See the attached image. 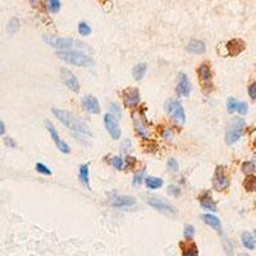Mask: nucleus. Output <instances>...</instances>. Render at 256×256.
I'll use <instances>...</instances> for the list:
<instances>
[{
	"label": "nucleus",
	"mask_w": 256,
	"mask_h": 256,
	"mask_svg": "<svg viewBox=\"0 0 256 256\" xmlns=\"http://www.w3.org/2000/svg\"><path fill=\"white\" fill-rule=\"evenodd\" d=\"M51 112L55 115V118L61 122L62 125L69 128L70 131H74L76 133H82L85 134V136H90V137L93 136V132H91L89 126L83 121H81L78 117L72 114V113L58 108H53L51 109Z\"/></svg>",
	"instance_id": "nucleus-1"
},
{
	"label": "nucleus",
	"mask_w": 256,
	"mask_h": 256,
	"mask_svg": "<svg viewBox=\"0 0 256 256\" xmlns=\"http://www.w3.org/2000/svg\"><path fill=\"white\" fill-rule=\"evenodd\" d=\"M44 41L51 46V48L58 49L61 51H69V50H89L91 51V49L87 46L86 44H83L81 41H77L73 38H67V37H57V36H50V35H45Z\"/></svg>",
	"instance_id": "nucleus-2"
},
{
	"label": "nucleus",
	"mask_w": 256,
	"mask_h": 256,
	"mask_svg": "<svg viewBox=\"0 0 256 256\" xmlns=\"http://www.w3.org/2000/svg\"><path fill=\"white\" fill-rule=\"evenodd\" d=\"M57 57L62 61L67 62L73 65L78 67H90L94 64V59L85 53H81L80 50H69V51H58Z\"/></svg>",
	"instance_id": "nucleus-3"
},
{
	"label": "nucleus",
	"mask_w": 256,
	"mask_h": 256,
	"mask_svg": "<svg viewBox=\"0 0 256 256\" xmlns=\"http://www.w3.org/2000/svg\"><path fill=\"white\" fill-rule=\"evenodd\" d=\"M246 123L243 119H236V121L227 128V132H225V144L227 145H233L234 142L240 140L241 136L243 133V128H245Z\"/></svg>",
	"instance_id": "nucleus-4"
},
{
	"label": "nucleus",
	"mask_w": 256,
	"mask_h": 256,
	"mask_svg": "<svg viewBox=\"0 0 256 256\" xmlns=\"http://www.w3.org/2000/svg\"><path fill=\"white\" fill-rule=\"evenodd\" d=\"M165 110L169 113V115L173 119L178 123H185L186 121V114L183 105L177 100H169V101L165 104Z\"/></svg>",
	"instance_id": "nucleus-5"
},
{
	"label": "nucleus",
	"mask_w": 256,
	"mask_h": 256,
	"mask_svg": "<svg viewBox=\"0 0 256 256\" xmlns=\"http://www.w3.org/2000/svg\"><path fill=\"white\" fill-rule=\"evenodd\" d=\"M197 74L200 77V82L202 85V89H204L205 93H209L213 87V83H211V80H213V74H211V68L209 64L204 63L201 64L197 69Z\"/></svg>",
	"instance_id": "nucleus-6"
},
{
	"label": "nucleus",
	"mask_w": 256,
	"mask_h": 256,
	"mask_svg": "<svg viewBox=\"0 0 256 256\" xmlns=\"http://www.w3.org/2000/svg\"><path fill=\"white\" fill-rule=\"evenodd\" d=\"M45 126H46V129L49 131V133H50L51 138H53V141L55 142V145H57V147L59 149V150L62 151V153L64 154H69L70 153V147L69 145L67 144V142H64L63 140L61 138V136H59V133H58V131L55 129V127L53 126V123H50L49 121L45 122Z\"/></svg>",
	"instance_id": "nucleus-7"
},
{
	"label": "nucleus",
	"mask_w": 256,
	"mask_h": 256,
	"mask_svg": "<svg viewBox=\"0 0 256 256\" xmlns=\"http://www.w3.org/2000/svg\"><path fill=\"white\" fill-rule=\"evenodd\" d=\"M149 205L153 206L154 209H157L158 211L163 213L165 215H169V217H173L176 215V209L173 205H170L169 202L164 201L163 198H157V197H151L149 200Z\"/></svg>",
	"instance_id": "nucleus-8"
},
{
	"label": "nucleus",
	"mask_w": 256,
	"mask_h": 256,
	"mask_svg": "<svg viewBox=\"0 0 256 256\" xmlns=\"http://www.w3.org/2000/svg\"><path fill=\"white\" fill-rule=\"evenodd\" d=\"M115 118H117V117H114L113 114H106L105 117H104V125H105L106 131L109 132V134H110L114 140H118V138H121L122 131L121 127H119L118 121Z\"/></svg>",
	"instance_id": "nucleus-9"
},
{
	"label": "nucleus",
	"mask_w": 256,
	"mask_h": 256,
	"mask_svg": "<svg viewBox=\"0 0 256 256\" xmlns=\"http://www.w3.org/2000/svg\"><path fill=\"white\" fill-rule=\"evenodd\" d=\"M61 77L62 81L64 82V85L73 93H78L80 91V82L77 80V77L74 76L69 69L67 68H62L61 69Z\"/></svg>",
	"instance_id": "nucleus-10"
},
{
	"label": "nucleus",
	"mask_w": 256,
	"mask_h": 256,
	"mask_svg": "<svg viewBox=\"0 0 256 256\" xmlns=\"http://www.w3.org/2000/svg\"><path fill=\"white\" fill-rule=\"evenodd\" d=\"M213 183H214V187L217 189V191H224L229 186V179L225 176L223 166H218L217 168Z\"/></svg>",
	"instance_id": "nucleus-11"
},
{
	"label": "nucleus",
	"mask_w": 256,
	"mask_h": 256,
	"mask_svg": "<svg viewBox=\"0 0 256 256\" xmlns=\"http://www.w3.org/2000/svg\"><path fill=\"white\" fill-rule=\"evenodd\" d=\"M123 100H125L126 106L128 108H136L140 102V93L137 89H127L123 91Z\"/></svg>",
	"instance_id": "nucleus-12"
},
{
	"label": "nucleus",
	"mask_w": 256,
	"mask_h": 256,
	"mask_svg": "<svg viewBox=\"0 0 256 256\" xmlns=\"http://www.w3.org/2000/svg\"><path fill=\"white\" fill-rule=\"evenodd\" d=\"M109 204L112 205L113 208H129V206H133L136 204V200L133 197H131V196L117 195L113 196L109 200Z\"/></svg>",
	"instance_id": "nucleus-13"
},
{
	"label": "nucleus",
	"mask_w": 256,
	"mask_h": 256,
	"mask_svg": "<svg viewBox=\"0 0 256 256\" xmlns=\"http://www.w3.org/2000/svg\"><path fill=\"white\" fill-rule=\"evenodd\" d=\"M191 93V83H190L189 77L186 73H179V80H178V85H177V94L179 96H187L190 95Z\"/></svg>",
	"instance_id": "nucleus-14"
},
{
	"label": "nucleus",
	"mask_w": 256,
	"mask_h": 256,
	"mask_svg": "<svg viewBox=\"0 0 256 256\" xmlns=\"http://www.w3.org/2000/svg\"><path fill=\"white\" fill-rule=\"evenodd\" d=\"M227 54L229 57H237L238 54H241L243 50H245V42L240 38H233L230 41L227 42Z\"/></svg>",
	"instance_id": "nucleus-15"
},
{
	"label": "nucleus",
	"mask_w": 256,
	"mask_h": 256,
	"mask_svg": "<svg viewBox=\"0 0 256 256\" xmlns=\"http://www.w3.org/2000/svg\"><path fill=\"white\" fill-rule=\"evenodd\" d=\"M82 104H83V108L86 109L89 113H91V114H99L100 113V104L95 96L93 95L85 96L82 100Z\"/></svg>",
	"instance_id": "nucleus-16"
},
{
	"label": "nucleus",
	"mask_w": 256,
	"mask_h": 256,
	"mask_svg": "<svg viewBox=\"0 0 256 256\" xmlns=\"http://www.w3.org/2000/svg\"><path fill=\"white\" fill-rule=\"evenodd\" d=\"M227 108H228V112L230 113L237 112L240 113V114H246L247 110H249L246 102L237 101V100H234L233 97H229V99H228Z\"/></svg>",
	"instance_id": "nucleus-17"
},
{
	"label": "nucleus",
	"mask_w": 256,
	"mask_h": 256,
	"mask_svg": "<svg viewBox=\"0 0 256 256\" xmlns=\"http://www.w3.org/2000/svg\"><path fill=\"white\" fill-rule=\"evenodd\" d=\"M198 201H200V205H201V208L204 209V210L213 211V213L217 211V204H215V201L211 198V196L209 195V193H202V195H200Z\"/></svg>",
	"instance_id": "nucleus-18"
},
{
	"label": "nucleus",
	"mask_w": 256,
	"mask_h": 256,
	"mask_svg": "<svg viewBox=\"0 0 256 256\" xmlns=\"http://www.w3.org/2000/svg\"><path fill=\"white\" fill-rule=\"evenodd\" d=\"M186 49H187V51H189L190 54L198 55V54H204L205 49L206 48H205L204 42L200 41V40H191Z\"/></svg>",
	"instance_id": "nucleus-19"
},
{
	"label": "nucleus",
	"mask_w": 256,
	"mask_h": 256,
	"mask_svg": "<svg viewBox=\"0 0 256 256\" xmlns=\"http://www.w3.org/2000/svg\"><path fill=\"white\" fill-rule=\"evenodd\" d=\"M181 251H182V255L185 256H196L198 255V249L196 246L195 242H191V241H187V242H182L181 245Z\"/></svg>",
	"instance_id": "nucleus-20"
},
{
	"label": "nucleus",
	"mask_w": 256,
	"mask_h": 256,
	"mask_svg": "<svg viewBox=\"0 0 256 256\" xmlns=\"http://www.w3.org/2000/svg\"><path fill=\"white\" fill-rule=\"evenodd\" d=\"M201 218H202V221L208 224V225H210L213 229H215L217 232L222 233V223L217 217H214V215H211V214H204Z\"/></svg>",
	"instance_id": "nucleus-21"
},
{
	"label": "nucleus",
	"mask_w": 256,
	"mask_h": 256,
	"mask_svg": "<svg viewBox=\"0 0 256 256\" xmlns=\"http://www.w3.org/2000/svg\"><path fill=\"white\" fill-rule=\"evenodd\" d=\"M78 177H80V181L87 190H91V186H90V170H89V164H83L80 166V173H78Z\"/></svg>",
	"instance_id": "nucleus-22"
},
{
	"label": "nucleus",
	"mask_w": 256,
	"mask_h": 256,
	"mask_svg": "<svg viewBox=\"0 0 256 256\" xmlns=\"http://www.w3.org/2000/svg\"><path fill=\"white\" fill-rule=\"evenodd\" d=\"M242 243H243V246L246 247V249L254 250V249H255V245H256L255 237L250 233V232H243V233H242Z\"/></svg>",
	"instance_id": "nucleus-23"
},
{
	"label": "nucleus",
	"mask_w": 256,
	"mask_h": 256,
	"mask_svg": "<svg viewBox=\"0 0 256 256\" xmlns=\"http://www.w3.org/2000/svg\"><path fill=\"white\" fill-rule=\"evenodd\" d=\"M145 183H146V187L150 190H157L160 189L161 186L164 185V181L161 178H155V177H147L145 178Z\"/></svg>",
	"instance_id": "nucleus-24"
},
{
	"label": "nucleus",
	"mask_w": 256,
	"mask_h": 256,
	"mask_svg": "<svg viewBox=\"0 0 256 256\" xmlns=\"http://www.w3.org/2000/svg\"><path fill=\"white\" fill-rule=\"evenodd\" d=\"M147 70V65L145 63H140L137 64L136 67L133 68V70H132V74H133V78L134 80H142L145 76V73H146Z\"/></svg>",
	"instance_id": "nucleus-25"
},
{
	"label": "nucleus",
	"mask_w": 256,
	"mask_h": 256,
	"mask_svg": "<svg viewBox=\"0 0 256 256\" xmlns=\"http://www.w3.org/2000/svg\"><path fill=\"white\" fill-rule=\"evenodd\" d=\"M243 187L249 192L256 191V177L249 174V176L246 177V179H245V182H243Z\"/></svg>",
	"instance_id": "nucleus-26"
},
{
	"label": "nucleus",
	"mask_w": 256,
	"mask_h": 256,
	"mask_svg": "<svg viewBox=\"0 0 256 256\" xmlns=\"http://www.w3.org/2000/svg\"><path fill=\"white\" fill-rule=\"evenodd\" d=\"M61 1L59 0H46V3H45V6H46V9L49 10L50 13H58L61 10Z\"/></svg>",
	"instance_id": "nucleus-27"
},
{
	"label": "nucleus",
	"mask_w": 256,
	"mask_h": 256,
	"mask_svg": "<svg viewBox=\"0 0 256 256\" xmlns=\"http://www.w3.org/2000/svg\"><path fill=\"white\" fill-rule=\"evenodd\" d=\"M21 29V22L18 21V18H12L8 23V33L10 35H14Z\"/></svg>",
	"instance_id": "nucleus-28"
},
{
	"label": "nucleus",
	"mask_w": 256,
	"mask_h": 256,
	"mask_svg": "<svg viewBox=\"0 0 256 256\" xmlns=\"http://www.w3.org/2000/svg\"><path fill=\"white\" fill-rule=\"evenodd\" d=\"M78 32H80L81 36H89L91 35L93 30H91V27H90L86 22H81L80 25H78Z\"/></svg>",
	"instance_id": "nucleus-29"
},
{
	"label": "nucleus",
	"mask_w": 256,
	"mask_h": 256,
	"mask_svg": "<svg viewBox=\"0 0 256 256\" xmlns=\"http://www.w3.org/2000/svg\"><path fill=\"white\" fill-rule=\"evenodd\" d=\"M185 237L187 241H192L193 240V237H195V227L189 224V225H186L185 227Z\"/></svg>",
	"instance_id": "nucleus-30"
},
{
	"label": "nucleus",
	"mask_w": 256,
	"mask_h": 256,
	"mask_svg": "<svg viewBox=\"0 0 256 256\" xmlns=\"http://www.w3.org/2000/svg\"><path fill=\"white\" fill-rule=\"evenodd\" d=\"M255 164L253 163V161H246V163L242 164V172L246 173L247 176L249 174H253L254 172H255Z\"/></svg>",
	"instance_id": "nucleus-31"
},
{
	"label": "nucleus",
	"mask_w": 256,
	"mask_h": 256,
	"mask_svg": "<svg viewBox=\"0 0 256 256\" xmlns=\"http://www.w3.org/2000/svg\"><path fill=\"white\" fill-rule=\"evenodd\" d=\"M36 170H37L38 173H41V174H45V176H50L51 174V170L42 163L36 164Z\"/></svg>",
	"instance_id": "nucleus-32"
},
{
	"label": "nucleus",
	"mask_w": 256,
	"mask_h": 256,
	"mask_svg": "<svg viewBox=\"0 0 256 256\" xmlns=\"http://www.w3.org/2000/svg\"><path fill=\"white\" fill-rule=\"evenodd\" d=\"M168 169L170 170V172H178V163H177L176 159H173V158H170L169 160H168Z\"/></svg>",
	"instance_id": "nucleus-33"
},
{
	"label": "nucleus",
	"mask_w": 256,
	"mask_h": 256,
	"mask_svg": "<svg viewBox=\"0 0 256 256\" xmlns=\"http://www.w3.org/2000/svg\"><path fill=\"white\" fill-rule=\"evenodd\" d=\"M136 131H137V133L140 134V136H142V137H147V136H149L147 129L145 128V126H142L141 123H136Z\"/></svg>",
	"instance_id": "nucleus-34"
},
{
	"label": "nucleus",
	"mask_w": 256,
	"mask_h": 256,
	"mask_svg": "<svg viewBox=\"0 0 256 256\" xmlns=\"http://www.w3.org/2000/svg\"><path fill=\"white\" fill-rule=\"evenodd\" d=\"M168 192H169L173 197H179V196H181V190H179V187H177V186H169Z\"/></svg>",
	"instance_id": "nucleus-35"
},
{
	"label": "nucleus",
	"mask_w": 256,
	"mask_h": 256,
	"mask_svg": "<svg viewBox=\"0 0 256 256\" xmlns=\"http://www.w3.org/2000/svg\"><path fill=\"white\" fill-rule=\"evenodd\" d=\"M113 165L115 166V169H122L123 168V160L119 157L113 158Z\"/></svg>",
	"instance_id": "nucleus-36"
},
{
	"label": "nucleus",
	"mask_w": 256,
	"mask_h": 256,
	"mask_svg": "<svg viewBox=\"0 0 256 256\" xmlns=\"http://www.w3.org/2000/svg\"><path fill=\"white\" fill-rule=\"evenodd\" d=\"M110 106H112L113 115H114V117H117V118H121L122 112H121V109H119V106L117 105V104H114V102H112V104H110Z\"/></svg>",
	"instance_id": "nucleus-37"
},
{
	"label": "nucleus",
	"mask_w": 256,
	"mask_h": 256,
	"mask_svg": "<svg viewBox=\"0 0 256 256\" xmlns=\"http://www.w3.org/2000/svg\"><path fill=\"white\" fill-rule=\"evenodd\" d=\"M144 174H145V170H141L140 173H138L137 176L134 177V181H133V185L134 186H138L140 185L141 182H142V181H144Z\"/></svg>",
	"instance_id": "nucleus-38"
},
{
	"label": "nucleus",
	"mask_w": 256,
	"mask_h": 256,
	"mask_svg": "<svg viewBox=\"0 0 256 256\" xmlns=\"http://www.w3.org/2000/svg\"><path fill=\"white\" fill-rule=\"evenodd\" d=\"M249 95L251 99H256V83H253V85H250L249 86Z\"/></svg>",
	"instance_id": "nucleus-39"
},
{
	"label": "nucleus",
	"mask_w": 256,
	"mask_h": 256,
	"mask_svg": "<svg viewBox=\"0 0 256 256\" xmlns=\"http://www.w3.org/2000/svg\"><path fill=\"white\" fill-rule=\"evenodd\" d=\"M4 142H5L6 146H8V147H12V149H13V147H16V146H17L16 142H14V141H13L12 138H10V137L4 138Z\"/></svg>",
	"instance_id": "nucleus-40"
},
{
	"label": "nucleus",
	"mask_w": 256,
	"mask_h": 256,
	"mask_svg": "<svg viewBox=\"0 0 256 256\" xmlns=\"http://www.w3.org/2000/svg\"><path fill=\"white\" fill-rule=\"evenodd\" d=\"M30 3H31V5L33 6V8H40L41 0H30Z\"/></svg>",
	"instance_id": "nucleus-41"
},
{
	"label": "nucleus",
	"mask_w": 256,
	"mask_h": 256,
	"mask_svg": "<svg viewBox=\"0 0 256 256\" xmlns=\"http://www.w3.org/2000/svg\"><path fill=\"white\" fill-rule=\"evenodd\" d=\"M5 133V125L3 123V121H0V136H3Z\"/></svg>",
	"instance_id": "nucleus-42"
}]
</instances>
